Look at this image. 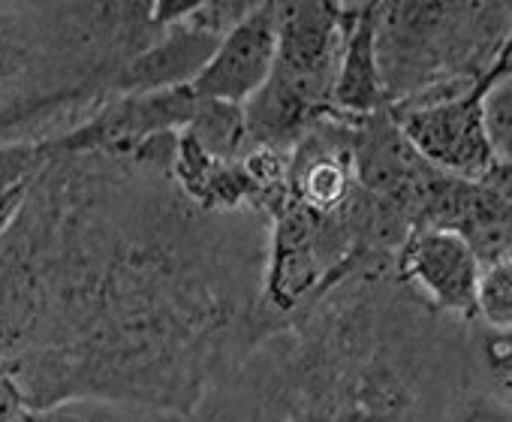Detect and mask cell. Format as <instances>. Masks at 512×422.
<instances>
[{"mask_svg": "<svg viewBox=\"0 0 512 422\" xmlns=\"http://www.w3.org/2000/svg\"><path fill=\"white\" fill-rule=\"evenodd\" d=\"M175 145L55 157L0 233V356L22 410L100 395L187 413L278 329L260 302L269 218L196 208Z\"/></svg>", "mask_w": 512, "mask_h": 422, "instance_id": "cell-1", "label": "cell"}, {"mask_svg": "<svg viewBox=\"0 0 512 422\" xmlns=\"http://www.w3.org/2000/svg\"><path fill=\"white\" fill-rule=\"evenodd\" d=\"M157 31L151 4H0V148L76 130Z\"/></svg>", "mask_w": 512, "mask_h": 422, "instance_id": "cell-2", "label": "cell"}, {"mask_svg": "<svg viewBox=\"0 0 512 422\" xmlns=\"http://www.w3.org/2000/svg\"><path fill=\"white\" fill-rule=\"evenodd\" d=\"M386 109H416L473 88L512 49V4H377Z\"/></svg>", "mask_w": 512, "mask_h": 422, "instance_id": "cell-3", "label": "cell"}, {"mask_svg": "<svg viewBox=\"0 0 512 422\" xmlns=\"http://www.w3.org/2000/svg\"><path fill=\"white\" fill-rule=\"evenodd\" d=\"M509 67L512 49H506L473 88L440 103L416 109H389V115L410 142V148L434 169L464 181H488L500 190H509L512 166L497 163L482 127V97L497 79L512 73Z\"/></svg>", "mask_w": 512, "mask_h": 422, "instance_id": "cell-4", "label": "cell"}, {"mask_svg": "<svg viewBox=\"0 0 512 422\" xmlns=\"http://www.w3.org/2000/svg\"><path fill=\"white\" fill-rule=\"evenodd\" d=\"M253 10L247 0H229V4H193L190 13L163 25L154 40L133 55V61L121 70L115 82V94H151L190 85L220 40Z\"/></svg>", "mask_w": 512, "mask_h": 422, "instance_id": "cell-5", "label": "cell"}, {"mask_svg": "<svg viewBox=\"0 0 512 422\" xmlns=\"http://www.w3.org/2000/svg\"><path fill=\"white\" fill-rule=\"evenodd\" d=\"M359 4H275V67L272 73L302 85L320 103L332 106V88L344 52L347 31Z\"/></svg>", "mask_w": 512, "mask_h": 422, "instance_id": "cell-6", "label": "cell"}, {"mask_svg": "<svg viewBox=\"0 0 512 422\" xmlns=\"http://www.w3.org/2000/svg\"><path fill=\"white\" fill-rule=\"evenodd\" d=\"M479 260L446 230H413L395 254V278L446 320H476Z\"/></svg>", "mask_w": 512, "mask_h": 422, "instance_id": "cell-7", "label": "cell"}, {"mask_svg": "<svg viewBox=\"0 0 512 422\" xmlns=\"http://www.w3.org/2000/svg\"><path fill=\"white\" fill-rule=\"evenodd\" d=\"M275 4H253V10L220 40L205 70L190 82L202 100L244 106L260 91L275 67Z\"/></svg>", "mask_w": 512, "mask_h": 422, "instance_id": "cell-8", "label": "cell"}, {"mask_svg": "<svg viewBox=\"0 0 512 422\" xmlns=\"http://www.w3.org/2000/svg\"><path fill=\"white\" fill-rule=\"evenodd\" d=\"M374 40H377V4H359V13L344 40V52L332 88V109L338 115L359 118L386 109Z\"/></svg>", "mask_w": 512, "mask_h": 422, "instance_id": "cell-9", "label": "cell"}, {"mask_svg": "<svg viewBox=\"0 0 512 422\" xmlns=\"http://www.w3.org/2000/svg\"><path fill=\"white\" fill-rule=\"evenodd\" d=\"M184 133L208 157L223 160V163H238L250 151V136H247V124H244V106L196 97V106H193V115H190Z\"/></svg>", "mask_w": 512, "mask_h": 422, "instance_id": "cell-10", "label": "cell"}, {"mask_svg": "<svg viewBox=\"0 0 512 422\" xmlns=\"http://www.w3.org/2000/svg\"><path fill=\"white\" fill-rule=\"evenodd\" d=\"M25 422H163L166 410L100 395H76L43 410H22Z\"/></svg>", "mask_w": 512, "mask_h": 422, "instance_id": "cell-11", "label": "cell"}, {"mask_svg": "<svg viewBox=\"0 0 512 422\" xmlns=\"http://www.w3.org/2000/svg\"><path fill=\"white\" fill-rule=\"evenodd\" d=\"M476 320L494 329H512V260L482 266L476 284Z\"/></svg>", "mask_w": 512, "mask_h": 422, "instance_id": "cell-12", "label": "cell"}, {"mask_svg": "<svg viewBox=\"0 0 512 422\" xmlns=\"http://www.w3.org/2000/svg\"><path fill=\"white\" fill-rule=\"evenodd\" d=\"M482 127L497 163L512 166V73L497 79L482 97Z\"/></svg>", "mask_w": 512, "mask_h": 422, "instance_id": "cell-13", "label": "cell"}, {"mask_svg": "<svg viewBox=\"0 0 512 422\" xmlns=\"http://www.w3.org/2000/svg\"><path fill=\"white\" fill-rule=\"evenodd\" d=\"M55 160L52 142H19L0 148V193L28 187Z\"/></svg>", "mask_w": 512, "mask_h": 422, "instance_id": "cell-14", "label": "cell"}, {"mask_svg": "<svg viewBox=\"0 0 512 422\" xmlns=\"http://www.w3.org/2000/svg\"><path fill=\"white\" fill-rule=\"evenodd\" d=\"M443 422H512V407L509 398L470 383L455 395V401L443 413Z\"/></svg>", "mask_w": 512, "mask_h": 422, "instance_id": "cell-15", "label": "cell"}, {"mask_svg": "<svg viewBox=\"0 0 512 422\" xmlns=\"http://www.w3.org/2000/svg\"><path fill=\"white\" fill-rule=\"evenodd\" d=\"M22 410V401H19V392H16V383L10 377V368L4 362V356H0V422L16 416Z\"/></svg>", "mask_w": 512, "mask_h": 422, "instance_id": "cell-16", "label": "cell"}, {"mask_svg": "<svg viewBox=\"0 0 512 422\" xmlns=\"http://www.w3.org/2000/svg\"><path fill=\"white\" fill-rule=\"evenodd\" d=\"M163 422H217V416L211 413V407L205 404V401H199L193 410H187V413H166V419Z\"/></svg>", "mask_w": 512, "mask_h": 422, "instance_id": "cell-17", "label": "cell"}, {"mask_svg": "<svg viewBox=\"0 0 512 422\" xmlns=\"http://www.w3.org/2000/svg\"><path fill=\"white\" fill-rule=\"evenodd\" d=\"M4 422H25V416H22V410H19L16 416H10V419H4Z\"/></svg>", "mask_w": 512, "mask_h": 422, "instance_id": "cell-18", "label": "cell"}]
</instances>
